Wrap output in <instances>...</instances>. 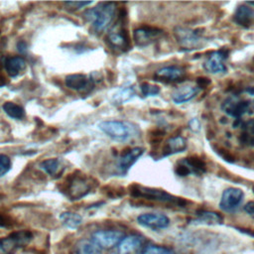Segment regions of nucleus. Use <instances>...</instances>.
<instances>
[{"label":"nucleus","instance_id":"38","mask_svg":"<svg viewBox=\"0 0 254 254\" xmlns=\"http://www.w3.org/2000/svg\"><path fill=\"white\" fill-rule=\"evenodd\" d=\"M241 127L245 129V131L249 132L250 134H254V119L248 120L246 122H242Z\"/></svg>","mask_w":254,"mask_h":254},{"label":"nucleus","instance_id":"42","mask_svg":"<svg viewBox=\"0 0 254 254\" xmlns=\"http://www.w3.org/2000/svg\"><path fill=\"white\" fill-rule=\"evenodd\" d=\"M246 91H247L249 94L254 95V87H248V88L246 89Z\"/></svg>","mask_w":254,"mask_h":254},{"label":"nucleus","instance_id":"37","mask_svg":"<svg viewBox=\"0 0 254 254\" xmlns=\"http://www.w3.org/2000/svg\"><path fill=\"white\" fill-rule=\"evenodd\" d=\"M210 82H211L210 79L207 77L200 76V77L196 78V84H197L198 88H205L206 86H208L210 84Z\"/></svg>","mask_w":254,"mask_h":254},{"label":"nucleus","instance_id":"31","mask_svg":"<svg viewBox=\"0 0 254 254\" xmlns=\"http://www.w3.org/2000/svg\"><path fill=\"white\" fill-rule=\"evenodd\" d=\"M11 169V160L7 155L0 154V178L6 175Z\"/></svg>","mask_w":254,"mask_h":254},{"label":"nucleus","instance_id":"6","mask_svg":"<svg viewBox=\"0 0 254 254\" xmlns=\"http://www.w3.org/2000/svg\"><path fill=\"white\" fill-rule=\"evenodd\" d=\"M33 238L29 230H19L0 239V254H14L17 249L27 245Z\"/></svg>","mask_w":254,"mask_h":254},{"label":"nucleus","instance_id":"41","mask_svg":"<svg viewBox=\"0 0 254 254\" xmlns=\"http://www.w3.org/2000/svg\"><path fill=\"white\" fill-rule=\"evenodd\" d=\"M17 49L20 53H25L27 50V44L24 41H19L17 43Z\"/></svg>","mask_w":254,"mask_h":254},{"label":"nucleus","instance_id":"28","mask_svg":"<svg viewBox=\"0 0 254 254\" xmlns=\"http://www.w3.org/2000/svg\"><path fill=\"white\" fill-rule=\"evenodd\" d=\"M40 168L44 172H46L48 175L54 176L59 172V170L61 168V162H60V160H58L56 158L47 159L40 163Z\"/></svg>","mask_w":254,"mask_h":254},{"label":"nucleus","instance_id":"2","mask_svg":"<svg viewBox=\"0 0 254 254\" xmlns=\"http://www.w3.org/2000/svg\"><path fill=\"white\" fill-rule=\"evenodd\" d=\"M92 187V179L84 174L74 172L66 177L61 190L69 199L77 200L89 193Z\"/></svg>","mask_w":254,"mask_h":254},{"label":"nucleus","instance_id":"30","mask_svg":"<svg viewBox=\"0 0 254 254\" xmlns=\"http://www.w3.org/2000/svg\"><path fill=\"white\" fill-rule=\"evenodd\" d=\"M140 89L144 96H154L160 92L159 86L153 85L149 82H142L140 85Z\"/></svg>","mask_w":254,"mask_h":254},{"label":"nucleus","instance_id":"25","mask_svg":"<svg viewBox=\"0 0 254 254\" xmlns=\"http://www.w3.org/2000/svg\"><path fill=\"white\" fill-rule=\"evenodd\" d=\"M4 112L11 118H14V119H22L24 116H25V110L24 108L19 105V104H16L14 102H11V101H7L3 104L2 106Z\"/></svg>","mask_w":254,"mask_h":254},{"label":"nucleus","instance_id":"7","mask_svg":"<svg viewBox=\"0 0 254 254\" xmlns=\"http://www.w3.org/2000/svg\"><path fill=\"white\" fill-rule=\"evenodd\" d=\"M125 16H122V12L119 14L118 21L112 27L107 35V42L114 49L121 51H127L130 49V39L126 29L123 26V19Z\"/></svg>","mask_w":254,"mask_h":254},{"label":"nucleus","instance_id":"8","mask_svg":"<svg viewBox=\"0 0 254 254\" xmlns=\"http://www.w3.org/2000/svg\"><path fill=\"white\" fill-rule=\"evenodd\" d=\"M251 102L246 99H242L238 95H230L221 103V110L228 116L235 119H241V116L250 113Z\"/></svg>","mask_w":254,"mask_h":254},{"label":"nucleus","instance_id":"17","mask_svg":"<svg viewBox=\"0 0 254 254\" xmlns=\"http://www.w3.org/2000/svg\"><path fill=\"white\" fill-rule=\"evenodd\" d=\"M144 243V238L137 234L125 236L117 245L118 254H132L139 250Z\"/></svg>","mask_w":254,"mask_h":254},{"label":"nucleus","instance_id":"18","mask_svg":"<svg viewBox=\"0 0 254 254\" xmlns=\"http://www.w3.org/2000/svg\"><path fill=\"white\" fill-rule=\"evenodd\" d=\"M254 20V9L248 6L246 3L245 4H240L234 14H233V21L235 24L248 28L251 26Z\"/></svg>","mask_w":254,"mask_h":254},{"label":"nucleus","instance_id":"9","mask_svg":"<svg viewBox=\"0 0 254 254\" xmlns=\"http://www.w3.org/2000/svg\"><path fill=\"white\" fill-rule=\"evenodd\" d=\"M123 238V232L115 229L96 230L91 234L90 237V239L94 241L101 249H110L118 245Z\"/></svg>","mask_w":254,"mask_h":254},{"label":"nucleus","instance_id":"26","mask_svg":"<svg viewBox=\"0 0 254 254\" xmlns=\"http://www.w3.org/2000/svg\"><path fill=\"white\" fill-rule=\"evenodd\" d=\"M196 215L200 221L209 223V224L221 223L223 221V217L218 212H215V211L199 209L196 211Z\"/></svg>","mask_w":254,"mask_h":254},{"label":"nucleus","instance_id":"23","mask_svg":"<svg viewBox=\"0 0 254 254\" xmlns=\"http://www.w3.org/2000/svg\"><path fill=\"white\" fill-rule=\"evenodd\" d=\"M181 163L186 165L190 169V173H192L196 176L201 175V174L205 173V171H206L205 163L203 162V160H201L200 158H198L196 156L187 157L184 160H182Z\"/></svg>","mask_w":254,"mask_h":254},{"label":"nucleus","instance_id":"44","mask_svg":"<svg viewBox=\"0 0 254 254\" xmlns=\"http://www.w3.org/2000/svg\"><path fill=\"white\" fill-rule=\"evenodd\" d=\"M252 190H253V192H254V186H253V188H252Z\"/></svg>","mask_w":254,"mask_h":254},{"label":"nucleus","instance_id":"11","mask_svg":"<svg viewBox=\"0 0 254 254\" xmlns=\"http://www.w3.org/2000/svg\"><path fill=\"white\" fill-rule=\"evenodd\" d=\"M243 197L244 193L242 190L238 188H228L222 192L219 206L224 211L232 212L240 206L243 201Z\"/></svg>","mask_w":254,"mask_h":254},{"label":"nucleus","instance_id":"29","mask_svg":"<svg viewBox=\"0 0 254 254\" xmlns=\"http://www.w3.org/2000/svg\"><path fill=\"white\" fill-rule=\"evenodd\" d=\"M139 254H176L172 249L158 246V245H148L144 247Z\"/></svg>","mask_w":254,"mask_h":254},{"label":"nucleus","instance_id":"16","mask_svg":"<svg viewBox=\"0 0 254 254\" xmlns=\"http://www.w3.org/2000/svg\"><path fill=\"white\" fill-rule=\"evenodd\" d=\"M144 153V149L141 147H135L125 151L118 161V169L122 174H126L129 169L137 162V160Z\"/></svg>","mask_w":254,"mask_h":254},{"label":"nucleus","instance_id":"4","mask_svg":"<svg viewBox=\"0 0 254 254\" xmlns=\"http://www.w3.org/2000/svg\"><path fill=\"white\" fill-rule=\"evenodd\" d=\"M98 128L111 139L120 142L130 139L135 132V128L131 127L130 123L118 120L102 121L98 124Z\"/></svg>","mask_w":254,"mask_h":254},{"label":"nucleus","instance_id":"20","mask_svg":"<svg viewBox=\"0 0 254 254\" xmlns=\"http://www.w3.org/2000/svg\"><path fill=\"white\" fill-rule=\"evenodd\" d=\"M199 93V88L197 86L192 85H185L183 87L178 88L173 94L172 99L177 104H182L188 102L194 98Z\"/></svg>","mask_w":254,"mask_h":254},{"label":"nucleus","instance_id":"14","mask_svg":"<svg viewBox=\"0 0 254 254\" xmlns=\"http://www.w3.org/2000/svg\"><path fill=\"white\" fill-rule=\"evenodd\" d=\"M186 71L178 65H168L158 69L154 74V79L162 82H179L185 77Z\"/></svg>","mask_w":254,"mask_h":254},{"label":"nucleus","instance_id":"43","mask_svg":"<svg viewBox=\"0 0 254 254\" xmlns=\"http://www.w3.org/2000/svg\"><path fill=\"white\" fill-rule=\"evenodd\" d=\"M246 4H247V5H252V6H254V2H253V1H247Z\"/></svg>","mask_w":254,"mask_h":254},{"label":"nucleus","instance_id":"19","mask_svg":"<svg viewBox=\"0 0 254 254\" xmlns=\"http://www.w3.org/2000/svg\"><path fill=\"white\" fill-rule=\"evenodd\" d=\"M188 147L187 140L183 136H174L167 140L162 149V157H167L173 154L184 152Z\"/></svg>","mask_w":254,"mask_h":254},{"label":"nucleus","instance_id":"15","mask_svg":"<svg viewBox=\"0 0 254 254\" xmlns=\"http://www.w3.org/2000/svg\"><path fill=\"white\" fill-rule=\"evenodd\" d=\"M64 83L68 88L78 92H88L93 88V79L82 73L66 75Z\"/></svg>","mask_w":254,"mask_h":254},{"label":"nucleus","instance_id":"39","mask_svg":"<svg viewBox=\"0 0 254 254\" xmlns=\"http://www.w3.org/2000/svg\"><path fill=\"white\" fill-rule=\"evenodd\" d=\"M244 210H245L248 214H254V201H248V202L244 205Z\"/></svg>","mask_w":254,"mask_h":254},{"label":"nucleus","instance_id":"22","mask_svg":"<svg viewBox=\"0 0 254 254\" xmlns=\"http://www.w3.org/2000/svg\"><path fill=\"white\" fill-rule=\"evenodd\" d=\"M101 250L91 239H81L73 246V254H101Z\"/></svg>","mask_w":254,"mask_h":254},{"label":"nucleus","instance_id":"21","mask_svg":"<svg viewBox=\"0 0 254 254\" xmlns=\"http://www.w3.org/2000/svg\"><path fill=\"white\" fill-rule=\"evenodd\" d=\"M4 68L6 72L11 76H17L21 71H23L26 67V61L23 57L16 56L11 58H6L4 60Z\"/></svg>","mask_w":254,"mask_h":254},{"label":"nucleus","instance_id":"35","mask_svg":"<svg viewBox=\"0 0 254 254\" xmlns=\"http://www.w3.org/2000/svg\"><path fill=\"white\" fill-rule=\"evenodd\" d=\"M13 225V219L6 213L0 211V227L8 228Z\"/></svg>","mask_w":254,"mask_h":254},{"label":"nucleus","instance_id":"1","mask_svg":"<svg viewBox=\"0 0 254 254\" xmlns=\"http://www.w3.org/2000/svg\"><path fill=\"white\" fill-rule=\"evenodd\" d=\"M116 14V4L113 2H101L97 6L83 13L84 19L89 22L96 32L105 31L113 22Z\"/></svg>","mask_w":254,"mask_h":254},{"label":"nucleus","instance_id":"34","mask_svg":"<svg viewBox=\"0 0 254 254\" xmlns=\"http://www.w3.org/2000/svg\"><path fill=\"white\" fill-rule=\"evenodd\" d=\"M216 152L224 161H226L228 163H234L235 162V157L229 151H227L223 148H217Z\"/></svg>","mask_w":254,"mask_h":254},{"label":"nucleus","instance_id":"32","mask_svg":"<svg viewBox=\"0 0 254 254\" xmlns=\"http://www.w3.org/2000/svg\"><path fill=\"white\" fill-rule=\"evenodd\" d=\"M64 4L71 11L78 10L80 8H84L87 5L92 4V1H65Z\"/></svg>","mask_w":254,"mask_h":254},{"label":"nucleus","instance_id":"27","mask_svg":"<svg viewBox=\"0 0 254 254\" xmlns=\"http://www.w3.org/2000/svg\"><path fill=\"white\" fill-rule=\"evenodd\" d=\"M134 94H135V92L132 87L121 88L113 94L111 101L115 105H121V104L125 103L126 101L130 100L134 96Z\"/></svg>","mask_w":254,"mask_h":254},{"label":"nucleus","instance_id":"12","mask_svg":"<svg viewBox=\"0 0 254 254\" xmlns=\"http://www.w3.org/2000/svg\"><path fill=\"white\" fill-rule=\"evenodd\" d=\"M228 58V50L222 49L211 53L203 64V68L209 73H224L227 68L224 64Z\"/></svg>","mask_w":254,"mask_h":254},{"label":"nucleus","instance_id":"24","mask_svg":"<svg viewBox=\"0 0 254 254\" xmlns=\"http://www.w3.org/2000/svg\"><path fill=\"white\" fill-rule=\"evenodd\" d=\"M60 220L65 227L69 229H76L82 222V218L79 214L70 211L63 212L60 215Z\"/></svg>","mask_w":254,"mask_h":254},{"label":"nucleus","instance_id":"33","mask_svg":"<svg viewBox=\"0 0 254 254\" xmlns=\"http://www.w3.org/2000/svg\"><path fill=\"white\" fill-rule=\"evenodd\" d=\"M239 141L242 145L249 146V147L254 146V136L252 134H250L249 132H247V131H243L239 135Z\"/></svg>","mask_w":254,"mask_h":254},{"label":"nucleus","instance_id":"10","mask_svg":"<svg viewBox=\"0 0 254 254\" xmlns=\"http://www.w3.org/2000/svg\"><path fill=\"white\" fill-rule=\"evenodd\" d=\"M163 35V30L156 27L145 25L134 30L133 39L138 47H147L153 44L158 39H160Z\"/></svg>","mask_w":254,"mask_h":254},{"label":"nucleus","instance_id":"13","mask_svg":"<svg viewBox=\"0 0 254 254\" xmlns=\"http://www.w3.org/2000/svg\"><path fill=\"white\" fill-rule=\"evenodd\" d=\"M137 221L139 224L154 230L165 229L170 225V218L167 215L155 212L142 213L137 217Z\"/></svg>","mask_w":254,"mask_h":254},{"label":"nucleus","instance_id":"36","mask_svg":"<svg viewBox=\"0 0 254 254\" xmlns=\"http://www.w3.org/2000/svg\"><path fill=\"white\" fill-rule=\"evenodd\" d=\"M175 172H176V174H177L178 176H180V177H187L188 175L191 174L190 171V169H189L186 165L182 164L181 162L177 165V167H176V169H175Z\"/></svg>","mask_w":254,"mask_h":254},{"label":"nucleus","instance_id":"5","mask_svg":"<svg viewBox=\"0 0 254 254\" xmlns=\"http://www.w3.org/2000/svg\"><path fill=\"white\" fill-rule=\"evenodd\" d=\"M198 29H190L183 26H177L174 29V36L178 44L185 50H195L202 47L204 39L202 32Z\"/></svg>","mask_w":254,"mask_h":254},{"label":"nucleus","instance_id":"40","mask_svg":"<svg viewBox=\"0 0 254 254\" xmlns=\"http://www.w3.org/2000/svg\"><path fill=\"white\" fill-rule=\"evenodd\" d=\"M190 128L193 131H197L199 129V122L193 118L191 121H190Z\"/></svg>","mask_w":254,"mask_h":254},{"label":"nucleus","instance_id":"3","mask_svg":"<svg viewBox=\"0 0 254 254\" xmlns=\"http://www.w3.org/2000/svg\"><path fill=\"white\" fill-rule=\"evenodd\" d=\"M130 194L134 197H143L148 200L158 201L162 203H169L178 206H185L187 204V200L185 198H181L175 196L163 190L143 187L137 184H134L129 187Z\"/></svg>","mask_w":254,"mask_h":254}]
</instances>
